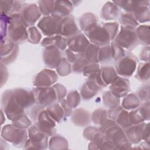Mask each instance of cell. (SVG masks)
<instances>
[{
  "instance_id": "cell-1",
  "label": "cell",
  "mask_w": 150,
  "mask_h": 150,
  "mask_svg": "<svg viewBox=\"0 0 150 150\" xmlns=\"http://www.w3.org/2000/svg\"><path fill=\"white\" fill-rule=\"evenodd\" d=\"M25 26L19 15L10 16L7 29L9 39L15 43L24 40L27 35L25 32Z\"/></svg>"
},
{
  "instance_id": "cell-2",
  "label": "cell",
  "mask_w": 150,
  "mask_h": 150,
  "mask_svg": "<svg viewBox=\"0 0 150 150\" xmlns=\"http://www.w3.org/2000/svg\"><path fill=\"white\" fill-rule=\"evenodd\" d=\"M16 127L12 125L4 126L2 130V137L13 145H21L26 137V132L23 129L16 128Z\"/></svg>"
},
{
  "instance_id": "cell-3",
  "label": "cell",
  "mask_w": 150,
  "mask_h": 150,
  "mask_svg": "<svg viewBox=\"0 0 150 150\" xmlns=\"http://www.w3.org/2000/svg\"><path fill=\"white\" fill-rule=\"evenodd\" d=\"M134 56L132 54H128L120 58L115 64L117 71L119 74L125 77L132 74L137 64V60Z\"/></svg>"
},
{
  "instance_id": "cell-4",
  "label": "cell",
  "mask_w": 150,
  "mask_h": 150,
  "mask_svg": "<svg viewBox=\"0 0 150 150\" xmlns=\"http://www.w3.org/2000/svg\"><path fill=\"white\" fill-rule=\"evenodd\" d=\"M137 43L136 33L132 28L122 27L121 32L115 39V43L121 47L132 49Z\"/></svg>"
},
{
  "instance_id": "cell-5",
  "label": "cell",
  "mask_w": 150,
  "mask_h": 150,
  "mask_svg": "<svg viewBox=\"0 0 150 150\" xmlns=\"http://www.w3.org/2000/svg\"><path fill=\"white\" fill-rule=\"evenodd\" d=\"M18 46L16 43L10 39L5 38L1 42V62L10 63L16 57Z\"/></svg>"
},
{
  "instance_id": "cell-6",
  "label": "cell",
  "mask_w": 150,
  "mask_h": 150,
  "mask_svg": "<svg viewBox=\"0 0 150 150\" xmlns=\"http://www.w3.org/2000/svg\"><path fill=\"white\" fill-rule=\"evenodd\" d=\"M61 21L60 18L55 16L46 17L39 22L38 26L45 35L59 33Z\"/></svg>"
},
{
  "instance_id": "cell-7",
  "label": "cell",
  "mask_w": 150,
  "mask_h": 150,
  "mask_svg": "<svg viewBox=\"0 0 150 150\" xmlns=\"http://www.w3.org/2000/svg\"><path fill=\"white\" fill-rule=\"evenodd\" d=\"M67 45L71 50L83 53L88 47L90 43L86 37L81 34L70 39L67 42Z\"/></svg>"
},
{
  "instance_id": "cell-8",
  "label": "cell",
  "mask_w": 150,
  "mask_h": 150,
  "mask_svg": "<svg viewBox=\"0 0 150 150\" xmlns=\"http://www.w3.org/2000/svg\"><path fill=\"white\" fill-rule=\"evenodd\" d=\"M112 94L116 97H122L124 96L129 90V83L124 79L117 77L112 83L110 87Z\"/></svg>"
},
{
  "instance_id": "cell-9",
  "label": "cell",
  "mask_w": 150,
  "mask_h": 150,
  "mask_svg": "<svg viewBox=\"0 0 150 150\" xmlns=\"http://www.w3.org/2000/svg\"><path fill=\"white\" fill-rule=\"evenodd\" d=\"M77 32H78V29L74 22L73 18L69 16L62 20L59 32L60 34L68 36L76 35Z\"/></svg>"
},
{
  "instance_id": "cell-10",
  "label": "cell",
  "mask_w": 150,
  "mask_h": 150,
  "mask_svg": "<svg viewBox=\"0 0 150 150\" xmlns=\"http://www.w3.org/2000/svg\"><path fill=\"white\" fill-rule=\"evenodd\" d=\"M53 88H41V90L38 92V100L42 105H49L52 104L53 101L57 100V95Z\"/></svg>"
},
{
  "instance_id": "cell-11",
  "label": "cell",
  "mask_w": 150,
  "mask_h": 150,
  "mask_svg": "<svg viewBox=\"0 0 150 150\" xmlns=\"http://www.w3.org/2000/svg\"><path fill=\"white\" fill-rule=\"evenodd\" d=\"M102 78L104 84H108L110 81L112 83L117 77L115 70L111 67H105L102 70Z\"/></svg>"
},
{
  "instance_id": "cell-12",
  "label": "cell",
  "mask_w": 150,
  "mask_h": 150,
  "mask_svg": "<svg viewBox=\"0 0 150 150\" xmlns=\"http://www.w3.org/2000/svg\"><path fill=\"white\" fill-rule=\"evenodd\" d=\"M120 22L125 25L126 27L132 28L138 25V23L135 22L134 19L131 18V16L129 15H121Z\"/></svg>"
}]
</instances>
